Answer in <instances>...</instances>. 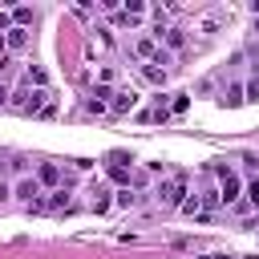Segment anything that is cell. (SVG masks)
Masks as SVG:
<instances>
[{"instance_id": "cell-5", "label": "cell", "mask_w": 259, "mask_h": 259, "mask_svg": "<svg viewBox=\"0 0 259 259\" xmlns=\"http://www.w3.org/2000/svg\"><path fill=\"white\" fill-rule=\"evenodd\" d=\"M36 182H40V186H57V182H61V166H57V162H40V166H36Z\"/></svg>"}, {"instance_id": "cell-18", "label": "cell", "mask_w": 259, "mask_h": 259, "mask_svg": "<svg viewBox=\"0 0 259 259\" xmlns=\"http://www.w3.org/2000/svg\"><path fill=\"white\" fill-rule=\"evenodd\" d=\"M243 93H247V101H259V77H251V81H247V89H243Z\"/></svg>"}, {"instance_id": "cell-13", "label": "cell", "mask_w": 259, "mask_h": 259, "mask_svg": "<svg viewBox=\"0 0 259 259\" xmlns=\"http://www.w3.org/2000/svg\"><path fill=\"white\" fill-rule=\"evenodd\" d=\"M182 40H186L182 28H166V45H170V49H182Z\"/></svg>"}, {"instance_id": "cell-10", "label": "cell", "mask_w": 259, "mask_h": 259, "mask_svg": "<svg viewBox=\"0 0 259 259\" xmlns=\"http://www.w3.org/2000/svg\"><path fill=\"white\" fill-rule=\"evenodd\" d=\"M142 73H146V81H154V85L166 81V69H162V65H142Z\"/></svg>"}, {"instance_id": "cell-4", "label": "cell", "mask_w": 259, "mask_h": 259, "mask_svg": "<svg viewBox=\"0 0 259 259\" xmlns=\"http://www.w3.org/2000/svg\"><path fill=\"white\" fill-rule=\"evenodd\" d=\"M134 105H138V93H130V89H117V93H113V101H109V109H113V113H130Z\"/></svg>"}, {"instance_id": "cell-6", "label": "cell", "mask_w": 259, "mask_h": 259, "mask_svg": "<svg viewBox=\"0 0 259 259\" xmlns=\"http://www.w3.org/2000/svg\"><path fill=\"white\" fill-rule=\"evenodd\" d=\"M134 53L146 57V61H154V57H158V40H154V36H142V40L134 45Z\"/></svg>"}, {"instance_id": "cell-2", "label": "cell", "mask_w": 259, "mask_h": 259, "mask_svg": "<svg viewBox=\"0 0 259 259\" xmlns=\"http://www.w3.org/2000/svg\"><path fill=\"white\" fill-rule=\"evenodd\" d=\"M182 194H186V178H182V174H174L170 182L158 186V198H162L166 206H182Z\"/></svg>"}, {"instance_id": "cell-23", "label": "cell", "mask_w": 259, "mask_h": 259, "mask_svg": "<svg viewBox=\"0 0 259 259\" xmlns=\"http://www.w3.org/2000/svg\"><path fill=\"white\" fill-rule=\"evenodd\" d=\"M4 198H8V186H4V182H0V202H4Z\"/></svg>"}, {"instance_id": "cell-16", "label": "cell", "mask_w": 259, "mask_h": 259, "mask_svg": "<svg viewBox=\"0 0 259 259\" xmlns=\"http://www.w3.org/2000/svg\"><path fill=\"white\" fill-rule=\"evenodd\" d=\"M247 202H251V206H259V178H251V182H247Z\"/></svg>"}, {"instance_id": "cell-8", "label": "cell", "mask_w": 259, "mask_h": 259, "mask_svg": "<svg viewBox=\"0 0 259 259\" xmlns=\"http://www.w3.org/2000/svg\"><path fill=\"white\" fill-rule=\"evenodd\" d=\"M28 24H32V8H24V4L12 8V28H28Z\"/></svg>"}, {"instance_id": "cell-14", "label": "cell", "mask_w": 259, "mask_h": 259, "mask_svg": "<svg viewBox=\"0 0 259 259\" xmlns=\"http://www.w3.org/2000/svg\"><path fill=\"white\" fill-rule=\"evenodd\" d=\"M186 105H190V93H178L174 105H170V113H186Z\"/></svg>"}, {"instance_id": "cell-25", "label": "cell", "mask_w": 259, "mask_h": 259, "mask_svg": "<svg viewBox=\"0 0 259 259\" xmlns=\"http://www.w3.org/2000/svg\"><path fill=\"white\" fill-rule=\"evenodd\" d=\"M243 259H259V255H243Z\"/></svg>"}, {"instance_id": "cell-1", "label": "cell", "mask_w": 259, "mask_h": 259, "mask_svg": "<svg viewBox=\"0 0 259 259\" xmlns=\"http://www.w3.org/2000/svg\"><path fill=\"white\" fill-rule=\"evenodd\" d=\"M214 174H219V198L223 202H239V174L231 166H214Z\"/></svg>"}, {"instance_id": "cell-24", "label": "cell", "mask_w": 259, "mask_h": 259, "mask_svg": "<svg viewBox=\"0 0 259 259\" xmlns=\"http://www.w3.org/2000/svg\"><path fill=\"white\" fill-rule=\"evenodd\" d=\"M251 8H255V16H259V0H255V4H251Z\"/></svg>"}, {"instance_id": "cell-11", "label": "cell", "mask_w": 259, "mask_h": 259, "mask_svg": "<svg viewBox=\"0 0 259 259\" xmlns=\"http://www.w3.org/2000/svg\"><path fill=\"white\" fill-rule=\"evenodd\" d=\"M109 202H113V198H109V190H105V186H97V190H93V210H109Z\"/></svg>"}, {"instance_id": "cell-19", "label": "cell", "mask_w": 259, "mask_h": 259, "mask_svg": "<svg viewBox=\"0 0 259 259\" xmlns=\"http://www.w3.org/2000/svg\"><path fill=\"white\" fill-rule=\"evenodd\" d=\"M113 202H117V206H134V194H130V186H125V190H117V198H113Z\"/></svg>"}, {"instance_id": "cell-26", "label": "cell", "mask_w": 259, "mask_h": 259, "mask_svg": "<svg viewBox=\"0 0 259 259\" xmlns=\"http://www.w3.org/2000/svg\"><path fill=\"white\" fill-rule=\"evenodd\" d=\"M255 32H259V16H255Z\"/></svg>"}, {"instance_id": "cell-20", "label": "cell", "mask_w": 259, "mask_h": 259, "mask_svg": "<svg viewBox=\"0 0 259 259\" xmlns=\"http://www.w3.org/2000/svg\"><path fill=\"white\" fill-rule=\"evenodd\" d=\"M12 28V12H0V32H8Z\"/></svg>"}, {"instance_id": "cell-17", "label": "cell", "mask_w": 259, "mask_h": 259, "mask_svg": "<svg viewBox=\"0 0 259 259\" xmlns=\"http://www.w3.org/2000/svg\"><path fill=\"white\" fill-rule=\"evenodd\" d=\"M105 162H109V166H125V162H134V158H130V154H121V150H113Z\"/></svg>"}, {"instance_id": "cell-21", "label": "cell", "mask_w": 259, "mask_h": 259, "mask_svg": "<svg viewBox=\"0 0 259 259\" xmlns=\"http://www.w3.org/2000/svg\"><path fill=\"white\" fill-rule=\"evenodd\" d=\"M8 53V32H0V57Z\"/></svg>"}, {"instance_id": "cell-7", "label": "cell", "mask_w": 259, "mask_h": 259, "mask_svg": "<svg viewBox=\"0 0 259 259\" xmlns=\"http://www.w3.org/2000/svg\"><path fill=\"white\" fill-rule=\"evenodd\" d=\"M24 81H28V85H36V89H45V85H49V73H45L40 65H28V73H24Z\"/></svg>"}, {"instance_id": "cell-15", "label": "cell", "mask_w": 259, "mask_h": 259, "mask_svg": "<svg viewBox=\"0 0 259 259\" xmlns=\"http://www.w3.org/2000/svg\"><path fill=\"white\" fill-rule=\"evenodd\" d=\"M109 178L113 182H130V166H109Z\"/></svg>"}, {"instance_id": "cell-9", "label": "cell", "mask_w": 259, "mask_h": 259, "mask_svg": "<svg viewBox=\"0 0 259 259\" xmlns=\"http://www.w3.org/2000/svg\"><path fill=\"white\" fill-rule=\"evenodd\" d=\"M28 45V28H8V49H24Z\"/></svg>"}, {"instance_id": "cell-22", "label": "cell", "mask_w": 259, "mask_h": 259, "mask_svg": "<svg viewBox=\"0 0 259 259\" xmlns=\"http://www.w3.org/2000/svg\"><path fill=\"white\" fill-rule=\"evenodd\" d=\"M194 259H231V255H194Z\"/></svg>"}, {"instance_id": "cell-12", "label": "cell", "mask_w": 259, "mask_h": 259, "mask_svg": "<svg viewBox=\"0 0 259 259\" xmlns=\"http://www.w3.org/2000/svg\"><path fill=\"white\" fill-rule=\"evenodd\" d=\"M223 101H227V105H243V101H247V93H243L239 85H231V89L223 93Z\"/></svg>"}, {"instance_id": "cell-3", "label": "cell", "mask_w": 259, "mask_h": 259, "mask_svg": "<svg viewBox=\"0 0 259 259\" xmlns=\"http://www.w3.org/2000/svg\"><path fill=\"white\" fill-rule=\"evenodd\" d=\"M12 194H16L20 202H28V206H36V202H40V182H36V174H32V178L24 174V178H20L16 186H12Z\"/></svg>"}]
</instances>
